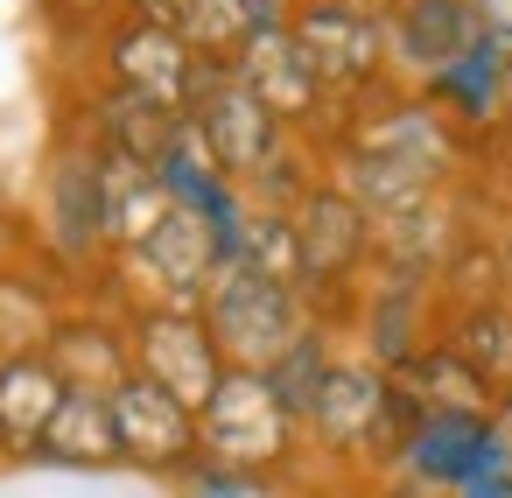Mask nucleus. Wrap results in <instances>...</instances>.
Wrapping results in <instances>:
<instances>
[{
    "label": "nucleus",
    "mask_w": 512,
    "mask_h": 498,
    "mask_svg": "<svg viewBox=\"0 0 512 498\" xmlns=\"http://www.w3.org/2000/svg\"><path fill=\"white\" fill-rule=\"evenodd\" d=\"M288 15H295V0H190L176 15V29L190 36V50L204 64H239V50L260 29H281Z\"/></svg>",
    "instance_id": "nucleus-19"
},
{
    "label": "nucleus",
    "mask_w": 512,
    "mask_h": 498,
    "mask_svg": "<svg viewBox=\"0 0 512 498\" xmlns=\"http://www.w3.org/2000/svg\"><path fill=\"white\" fill-rule=\"evenodd\" d=\"M470 8H477V22H484V36L512 50V0H470Z\"/></svg>",
    "instance_id": "nucleus-30"
},
{
    "label": "nucleus",
    "mask_w": 512,
    "mask_h": 498,
    "mask_svg": "<svg viewBox=\"0 0 512 498\" xmlns=\"http://www.w3.org/2000/svg\"><path fill=\"white\" fill-rule=\"evenodd\" d=\"M120 8H127V15H155V22H176V15L190 8V0H120Z\"/></svg>",
    "instance_id": "nucleus-31"
},
{
    "label": "nucleus",
    "mask_w": 512,
    "mask_h": 498,
    "mask_svg": "<svg viewBox=\"0 0 512 498\" xmlns=\"http://www.w3.org/2000/svg\"><path fill=\"white\" fill-rule=\"evenodd\" d=\"M113 421H120V456L134 477H155V484H183L197 463H204V428H197V407L176 400L169 386H155L148 372L120 379L113 386Z\"/></svg>",
    "instance_id": "nucleus-8"
},
{
    "label": "nucleus",
    "mask_w": 512,
    "mask_h": 498,
    "mask_svg": "<svg viewBox=\"0 0 512 498\" xmlns=\"http://www.w3.org/2000/svg\"><path fill=\"white\" fill-rule=\"evenodd\" d=\"M64 393H71V379L57 372V358L43 344L0 351V463L8 470H36L43 435H50Z\"/></svg>",
    "instance_id": "nucleus-11"
},
{
    "label": "nucleus",
    "mask_w": 512,
    "mask_h": 498,
    "mask_svg": "<svg viewBox=\"0 0 512 498\" xmlns=\"http://www.w3.org/2000/svg\"><path fill=\"white\" fill-rule=\"evenodd\" d=\"M71 127H85L99 148H113V155H134V162H162L169 155V141L183 134V120L176 113H162V106H148V99H134V92H120V85H106V78H92L85 85V99L64 113Z\"/></svg>",
    "instance_id": "nucleus-17"
},
{
    "label": "nucleus",
    "mask_w": 512,
    "mask_h": 498,
    "mask_svg": "<svg viewBox=\"0 0 512 498\" xmlns=\"http://www.w3.org/2000/svg\"><path fill=\"white\" fill-rule=\"evenodd\" d=\"M316 85L330 92V127L379 85H393V29H386V0H295L288 15Z\"/></svg>",
    "instance_id": "nucleus-3"
},
{
    "label": "nucleus",
    "mask_w": 512,
    "mask_h": 498,
    "mask_svg": "<svg viewBox=\"0 0 512 498\" xmlns=\"http://www.w3.org/2000/svg\"><path fill=\"white\" fill-rule=\"evenodd\" d=\"M43 260L71 288H106L120 253H113V218H106V176H99V141L85 127H57L43 155Z\"/></svg>",
    "instance_id": "nucleus-1"
},
{
    "label": "nucleus",
    "mask_w": 512,
    "mask_h": 498,
    "mask_svg": "<svg viewBox=\"0 0 512 498\" xmlns=\"http://www.w3.org/2000/svg\"><path fill=\"white\" fill-rule=\"evenodd\" d=\"M176 491H183V498H274L281 484H274V477H253V470H232V463H211V456H204V463H197V470H190Z\"/></svg>",
    "instance_id": "nucleus-28"
},
{
    "label": "nucleus",
    "mask_w": 512,
    "mask_h": 498,
    "mask_svg": "<svg viewBox=\"0 0 512 498\" xmlns=\"http://www.w3.org/2000/svg\"><path fill=\"white\" fill-rule=\"evenodd\" d=\"M302 141H323L330 134V92L316 85V71H309V57H302V43H295V29L281 22V29H260L246 50H239V64H232Z\"/></svg>",
    "instance_id": "nucleus-12"
},
{
    "label": "nucleus",
    "mask_w": 512,
    "mask_h": 498,
    "mask_svg": "<svg viewBox=\"0 0 512 498\" xmlns=\"http://www.w3.org/2000/svg\"><path fill=\"white\" fill-rule=\"evenodd\" d=\"M99 176H106V218H113V253H134L176 204H169V190H162V176L148 169V162H134V155H113V148H99Z\"/></svg>",
    "instance_id": "nucleus-21"
},
{
    "label": "nucleus",
    "mask_w": 512,
    "mask_h": 498,
    "mask_svg": "<svg viewBox=\"0 0 512 498\" xmlns=\"http://www.w3.org/2000/svg\"><path fill=\"white\" fill-rule=\"evenodd\" d=\"M127 337H134V372H148L155 386H169L176 400L204 407L218 393V379L232 372L204 309L183 302H127Z\"/></svg>",
    "instance_id": "nucleus-7"
},
{
    "label": "nucleus",
    "mask_w": 512,
    "mask_h": 498,
    "mask_svg": "<svg viewBox=\"0 0 512 498\" xmlns=\"http://www.w3.org/2000/svg\"><path fill=\"white\" fill-rule=\"evenodd\" d=\"M442 344H449L498 400L512 393V295L470 302V309H442Z\"/></svg>",
    "instance_id": "nucleus-20"
},
{
    "label": "nucleus",
    "mask_w": 512,
    "mask_h": 498,
    "mask_svg": "<svg viewBox=\"0 0 512 498\" xmlns=\"http://www.w3.org/2000/svg\"><path fill=\"white\" fill-rule=\"evenodd\" d=\"M190 134L211 148V162H218L239 190H246V183H253V176H260V169L295 141V127H288V120H281V113H274V106H267L239 71H232V64H225V71L211 78V92L197 99Z\"/></svg>",
    "instance_id": "nucleus-9"
},
{
    "label": "nucleus",
    "mask_w": 512,
    "mask_h": 498,
    "mask_svg": "<svg viewBox=\"0 0 512 498\" xmlns=\"http://www.w3.org/2000/svg\"><path fill=\"white\" fill-rule=\"evenodd\" d=\"M442 337V288L421 281V274H372L365 295H358V316H351V351L372 358L379 372H400L421 344Z\"/></svg>",
    "instance_id": "nucleus-10"
},
{
    "label": "nucleus",
    "mask_w": 512,
    "mask_h": 498,
    "mask_svg": "<svg viewBox=\"0 0 512 498\" xmlns=\"http://www.w3.org/2000/svg\"><path fill=\"white\" fill-rule=\"evenodd\" d=\"M43 351L57 358V372L71 386H92V393H113L120 379H134V337H127V309L120 302H71Z\"/></svg>",
    "instance_id": "nucleus-14"
},
{
    "label": "nucleus",
    "mask_w": 512,
    "mask_h": 498,
    "mask_svg": "<svg viewBox=\"0 0 512 498\" xmlns=\"http://www.w3.org/2000/svg\"><path fill=\"white\" fill-rule=\"evenodd\" d=\"M225 267V246L218 232L197 218V211H169L134 253H120L106 295L127 309V302H183V309H204V288L218 281Z\"/></svg>",
    "instance_id": "nucleus-6"
},
{
    "label": "nucleus",
    "mask_w": 512,
    "mask_h": 498,
    "mask_svg": "<svg viewBox=\"0 0 512 498\" xmlns=\"http://www.w3.org/2000/svg\"><path fill=\"white\" fill-rule=\"evenodd\" d=\"M442 120H456L470 141H491L498 127H505V113H512V50L505 43H491V36H477L456 64H442L428 85H414Z\"/></svg>",
    "instance_id": "nucleus-13"
},
{
    "label": "nucleus",
    "mask_w": 512,
    "mask_h": 498,
    "mask_svg": "<svg viewBox=\"0 0 512 498\" xmlns=\"http://www.w3.org/2000/svg\"><path fill=\"white\" fill-rule=\"evenodd\" d=\"M36 8H43V22H50L57 43H85V50H99L106 29L127 15L120 0H36Z\"/></svg>",
    "instance_id": "nucleus-27"
},
{
    "label": "nucleus",
    "mask_w": 512,
    "mask_h": 498,
    "mask_svg": "<svg viewBox=\"0 0 512 498\" xmlns=\"http://www.w3.org/2000/svg\"><path fill=\"white\" fill-rule=\"evenodd\" d=\"M337 351H344V330H330V323H316L309 316V330L274 358V386H281V400L295 407V414H309V400H316V386L330 379V365H337Z\"/></svg>",
    "instance_id": "nucleus-24"
},
{
    "label": "nucleus",
    "mask_w": 512,
    "mask_h": 498,
    "mask_svg": "<svg viewBox=\"0 0 512 498\" xmlns=\"http://www.w3.org/2000/svg\"><path fill=\"white\" fill-rule=\"evenodd\" d=\"M393 379H400V393H407L421 414H491V400H498V393H491V386H484V379H477L442 337L421 344Z\"/></svg>",
    "instance_id": "nucleus-22"
},
{
    "label": "nucleus",
    "mask_w": 512,
    "mask_h": 498,
    "mask_svg": "<svg viewBox=\"0 0 512 498\" xmlns=\"http://www.w3.org/2000/svg\"><path fill=\"white\" fill-rule=\"evenodd\" d=\"M204 323L225 351V365L239 372H274V358L309 330V302L288 281H267L246 260H225L218 281L204 288Z\"/></svg>",
    "instance_id": "nucleus-5"
},
{
    "label": "nucleus",
    "mask_w": 512,
    "mask_h": 498,
    "mask_svg": "<svg viewBox=\"0 0 512 498\" xmlns=\"http://www.w3.org/2000/svg\"><path fill=\"white\" fill-rule=\"evenodd\" d=\"M477 477L512 484V393L491 400V414H484V470H477Z\"/></svg>",
    "instance_id": "nucleus-29"
},
{
    "label": "nucleus",
    "mask_w": 512,
    "mask_h": 498,
    "mask_svg": "<svg viewBox=\"0 0 512 498\" xmlns=\"http://www.w3.org/2000/svg\"><path fill=\"white\" fill-rule=\"evenodd\" d=\"M386 29H393V78L400 85H428L442 64H456L484 36L470 0H386Z\"/></svg>",
    "instance_id": "nucleus-15"
},
{
    "label": "nucleus",
    "mask_w": 512,
    "mask_h": 498,
    "mask_svg": "<svg viewBox=\"0 0 512 498\" xmlns=\"http://www.w3.org/2000/svg\"><path fill=\"white\" fill-rule=\"evenodd\" d=\"M316 183H323V148L295 134V141H288V148L253 176V183H246V204H253V211H281V218H288Z\"/></svg>",
    "instance_id": "nucleus-25"
},
{
    "label": "nucleus",
    "mask_w": 512,
    "mask_h": 498,
    "mask_svg": "<svg viewBox=\"0 0 512 498\" xmlns=\"http://www.w3.org/2000/svg\"><path fill=\"white\" fill-rule=\"evenodd\" d=\"M92 64H99L106 85L134 92V99H148V106H162L176 120H190L197 99L211 92V78L225 71V64H204L190 50V36L176 22H155V15H120L106 29V43L92 50Z\"/></svg>",
    "instance_id": "nucleus-4"
},
{
    "label": "nucleus",
    "mask_w": 512,
    "mask_h": 498,
    "mask_svg": "<svg viewBox=\"0 0 512 498\" xmlns=\"http://www.w3.org/2000/svg\"><path fill=\"white\" fill-rule=\"evenodd\" d=\"M477 470H484V414H421L386 477H400L428 498H456Z\"/></svg>",
    "instance_id": "nucleus-16"
},
{
    "label": "nucleus",
    "mask_w": 512,
    "mask_h": 498,
    "mask_svg": "<svg viewBox=\"0 0 512 498\" xmlns=\"http://www.w3.org/2000/svg\"><path fill=\"white\" fill-rule=\"evenodd\" d=\"M232 260H246V267H260L267 281H288V288L302 295V239H295V218H281V211H253Z\"/></svg>",
    "instance_id": "nucleus-26"
},
{
    "label": "nucleus",
    "mask_w": 512,
    "mask_h": 498,
    "mask_svg": "<svg viewBox=\"0 0 512 498\" xmlns=\"http://www.w3.org/2000/svg\"><path fill=\"white\" fill-rule=\"evenodd\" d=\"M197 428H204V456L211 463H232V470H253V477H295L309 463V428L302 414L281 400V386L267 372H225L218 393L197 407Z\"/></svg>",
    "instance_id": "nucleus-2"
},
{
    "label": "nucleus",
    "mask_w": 512,
    "mask_h": 498,
    "mask_svg": "<svg viewBox=\"0 0 512 498\" xmlns=\"http://www.w3.org/2000/svg\"><path fill=\"white\" fill-rule=\"evenodd\" d=\"M442 309H470V302H498L505 295V246L484 225H463V239L442 260Z\"/></svg>",
    "instance_id": "nucleus-23"
},
{
    "label": "nucleus",
    "mask_w": 512,
    "mask_h": 498,
    "mask_svg": "<svg viewBox=\"0 0 512 498\" xmlns=\"http://www.w3.org/2000/svg\"><path fill=\"white\" fill-rule=\"evenodd\" d=\"M498 246H505V295H512V218L498 225Z\"/></svg>",
    "instance_id": "nucleus-32"
},
{
    "label": "nucleus",
    "mask_w": 512,
    "mask_h": 498,
    "mask_svg": "<svg viewBox=\"0 0 512 498\" xmlns=\"http://www.w3.org/2000/svg\"><path fill=\"white\" fill-rule=\"evenodd\" d=\"M36 470H71V477H106V470H127L120 456V421H113V393H92V386H71L50 435H43V456Z\"/></svg>",
    "instance_id": "nucleus-18"
}]
</instances>
